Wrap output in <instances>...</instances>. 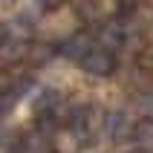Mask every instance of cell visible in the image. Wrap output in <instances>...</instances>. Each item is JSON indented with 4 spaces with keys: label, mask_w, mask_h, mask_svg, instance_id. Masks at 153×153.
Instances as JSON below:
<instances>
[{
    "label": "cell",
    "mask_w": 153,
    "mask_h": 153,
    "mask_svg": "<svg viewBox=\"0 0 153 153\" xmlns=\"http://www.w3.org/2000/svg\"><path fill=\"white\" fill-rule=\"evenodd\" d=\"M133 139H136V145H142V147H147V150H153V119L139 121L136 130H133Z\"/></svg>",
    "instance_id": "3957f363"
},
{
    "label": "cell",
    "mask_w": 153,
    "mask_h": 153,
    "mask_svg": "<svg viewBox=\"0 0 153 153\" xmlns=\"http://www.w3.org/2000/svg\"><path fill=\"white\" fill-rule=\"evenodd\" d=\"M20 153H52V147H49V142L43 136H29L23 142V150Z\"/></svg>",
    "instance_id": "277c9868"
},
{
    "label": "cell",
    "mask_w": 153,
    "mask_h": 153,
    "mask_svg": "<svg viewBox=\"0 0 153 153\" xmlns=\"http://www.w3.org/2000/svg\"><path fill=\"white\" fill-rule=\"evenodd\" d=\"M127 133H130V119H127L121 110L110 113V116L104 119V136H107V139H113V142H121Z\"/></svg>",
    "instance_id": "6da1fadb"
},
{
    "label": "cell",
    "mask_w": 153,
    "mask_h": 153,
    "mask_svg": "<svg viewBox=\"0 0 153 153\" xmlns=\"http://www.w3.org/2000/svg\"><path fill=\"white\" fill-rule=\"evenodd\" d=\"M87 69H90V72H95V75H107V72H110L113 67H116V61H113V55L110 52H90V55H87Z\"/></svg>",
    "instance_id": "7a4b0ae2"
},
{
    "label": "cell",
    "mask_w": 153,
    "mask_h": 153,
    "mask_svg": "<svg viewBox=\"0 0 153 153\" xmlns=\"http://www.w3.org/2000/svg\"><path fill=\"white\" fill-rule=\"evenodd\" d=\"M43 6H55V3H58V0H41Z\"/></svg>",
    "instance_id": "5b68a950"
}]
</instances>
